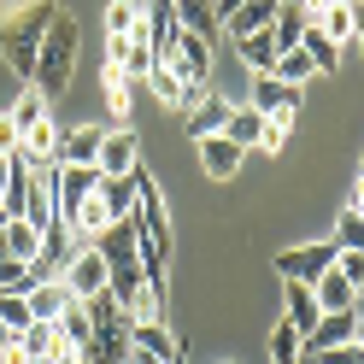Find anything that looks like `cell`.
<instances>
[{
    "label": "cell",
    "mask_w": 364,
    "mask_h": 364,
    "mask_svg": "<svg viewBox=\"0 0 364 364\" xmlns=\"http://www.w3.org/2000/svg\"><path fill=\"white\" fill-rule=\"evenodd\" d=\"M53 12H59L53 0H24L18 12L0 18V53H6V65L18 77H36V53L53 30Z\"/></svg>",
    "instance_id": "obj_1"
},
{
    "label": "cell",
    "mask_w": 364,
    "mask_h": 364,
    "mask_svg": "<svg viewBox=\"0 0 364 364\" xmlns=\"http://www.w3.org/2000/svg\"><path fill=\"white\" fill-rule=\"evenodd\" d=\"M71 65H77V18L71 12H53V30H48V41H41V53H36V77H30V88H41V95H65L71 88Z\"/></svg>",
    "instance_id": "obj_2"
},
{
    "label": "cell",
    "mask_w": 364,
    "mask_h": 364,
    "mask_svg": "<svg viewBox=\"0 0 364 364\" xmlns=\"http://www.w3.org/2000/svg\"><path fill=\"white\" fill-rule=\"evenodd\" d=\"M165 71H171L182 88L206 95V82H212V41H206V36H188V30H176L171 53H165Z\"/></svg>",
    "instance_id": "obj_3"
},
{
    "label": "cell",
    "mask_w": 364,
    "mask_h": 364,
    "mask_svg": "<svg viewBox=\"0 0 364 364\" xmlns=\"http://www.w3.org/2000/svg\"><path fill=\"white\" fill-rule=\"evenodd\" d=\"M335 264V241H311V247H282L277 253V270H282V282H317L323 270Z\"/></svg>",
    "instance_id": "obj_4"
},
{
    "label": "cell",
    "mask_w": 364,
    "mask_h": 364,
    "mask_svg": "<svg viewBox=\"0 0 364 364\" xmlns=\"http://www.w3.org/2000/svg\"><path fill=\"white\" fill-rule=\"evenodd\" d=\"M95 188H100V165H59V223H71Z\"/></svg>",
    "instance_id": "obj_5"
},
{
    "label": "cell",
    "mask_w": 364,
    "mask_h": 364,
    "mask_svg": "<svg viewBox=\"0 0 364 364\" xmlns=\"http://www.w3.org/2000/svg\"><path fill=\"white\" fill-rule=\"evenodd\" d=\"M100 124H71V129H59V141H53V165H95L100 159Z\"/></svg>",
    "instance_id": "obj_6"
},
{
    "label": "cell",
    "mask_w": 364,
    "mask_h": 364,
    "mask_svg": "<svg viewBox=\"0 0 364 364\" xmlns=\"http://www.w3.org/2000/svg\"><path fill=\"white\" fill-rule=\"evenodd\" d=\"M135 36H141L153 48V59L165 65L171 41H176V6H171V0H147V6H141V30H135Z\"/></svg>",
    "instance_id": "obj_7"
},
{
    "label": "cell",
    "mask_w": 364,
    "mask_h": 364,
    "mask_svg": "<svg viewBox=\"0 0 364 364\" xmlns=\"http://www.w3.org/2000/svg\"><path fill=\"white\" fill-rule=\"evenodd\" d=\"M176 341L165 323H129V364H171Z\"/></svg>",
    "instance_id": "obj_8"
},
{
    "label": "cell",
    "mask_w": 364,
    "mask_h": 364,
    "mask_svg": "<svg viewBox=\"0 0 364 364\" xmlns=\"http://www.w3.org/2000/svg\"><path fill=\"white\" fill-rule=\"evenodd\" d=\"M247 106L264 112V118H294V112H300V88L282 82V77H253V100Z\"/></svg>",
    "instance_id": "obj_9"
},
{
    "label": "cell",
    "mask_w": 364,
    "mask_h": 364,
    "mask_svg": "<svg viewBox=\"0 0 364 364\" xmlns=\"http://www.w3.org/2000/svg\"><path fill=\"white\" fill-rule=\"evenodd\" d=\"M65 288L77 294V300H88V294H100L106 288V259L95 253V247H77L71 253V264H65V277H59Z\"/></svg>",
    "instance_id": "obj_10"
},
{
    "label": "cell",
    "mask_w": 364,
    "mask_h": 364,
    "mask_svg": "<svg viewBox=\"0 0 364 364\" xmlns=\"http://www.w3.org/2000/svg\"><path fill=\"white\" fill-rule=\"evenodd\" d=\"M347 341H358V306L353 311H323V323L306 335V358L329 353V347H347Z\"/></svg>",
    "instance_id": "obj_11"
},
{
    "label": "cell",
    "mask_w": 364,
    "mask_h": 364,
    "mask_svg": "<svg viewBox=\"0 0 364 364\" xmlns=\"http://www.w3.org/2000/svg\"><path fill=\"white\" fill-rule=\"evenodd\" d=\"M18 347L30 353V364H65V358H71V347H65L59 323H30L24 335H18Z\"/></svg>",
    "instance_id": "obj_12"
},
{
    "label": "cell",
    "mask_w": 364,
    "mask_h": 364,
    "mask_svg": "<svg viewBox=\"0 0 364 364\" xmlns=\"http://www.w3.org/2000/svg\"><path fill=\"white\" fill-rule=\"evenodd\" d=\"M95 165H100V176H129L135 165H141V141H135L129 129L106 135V141H100V159H95Z\"/></svg>",
    "instance_id": "obj_13"
},
{
    "label": "cell",
    "mask_w": 364,
    "mask_h": 364,
    "mask_svg": "<svg viewBox=\"0 0 364 364\" xmlns=\"http://www.w3.org/2000/svg\"><path fill=\"white\" fill-rule=\"evenodd\" d=\"M230 100H223V95H212V88H206V95H200L194 106H188V135H194V141H206V135H223V124H230Z\"/></svg>",
    "instance_id": "obj_14"
},
{
    "label": "cell",
    "mask_w": 364,
    "mask_h": 364,
    "mask_svg": "<svg viewBox=\"0 0 364 364\" xmlns=\"http://www.w3.org/2000/svg\"><path fill=\"white\" fill-rule=\"evenodd\" d=\"M24 300H30V317H36V323H59V317L77 306V294L65 288V282H36Z\"/></svg>",
    "instance_id": "obj_15"
},
{
    "label": "cell",
    "mask_w": 364,
    "mask_h": 364,
    "mask_svg": "<svg viewBox=\"0 0 364 364\" xmlns=\"http://www.w3.org/2000/svg\"><path fill=\"white\" fill-rule=\"evenodd\" d=\"M311 300H317V311H353V306H358V288H353V282L329 264L323 277L311 282Z\"/></svg>",
    "instance_id": "obj_16"
},
{
    "label": "cell",
    "mask_w": 364,
    "mask_h": 364,
    "mask_svg": "<svg viewBox=\"0 0 364 364\" xmlns=\"http://www.w3.org/2000/svg\"><path fill=\"white\" fill-rule=\"evenodd\" d=\"M77 358H88V364H129V323L124 329H95Z\"/></svg>",
    "instance_id": "obj_17"
},
{
    "label": "cell",
    "mask_w": 364,
    "mask_h": 364,
    "mask_svg": "<svg viewBox=\"0 0 364 364\" xmlns=\"http://www.w3.org/2000/svg\"><path fill=\"white\" fill-rule=\"evenodd\" d=\"M235 59L241 65H253V77H270V71H277V41H270V30H253V36H241L235 41Z\"/></svg>",
    "instance_id": "obj_18"
},
{
    "label": "cell",
    "mask_w": 364,
    "mask_h": 364,
    "mask_svg": "<svg viewBox=\"0 0 364 364\" xmlns=\"http://www.w3.org/2000/svg\"><path fill=\"white\" fill-rule=\"evenodd\" d=\"M171 6H176V30H188V36H218L223 24H218V6H212V0H171Z\"/></svg>",
    "instance_id": "obj_19"
},
{
    "label": "cell",
    "mask_w": 364,
    "mask_h": 364,
    "mask_svg": "<svg viewBox=\"0 0 364 364\" xmlns=\"http://www.w3.org/2000/svg\"><path fill=\"white\" fill-rule=\"evenodd\" d=\"M277 12H282V0H247L223 30H230V41H241V36H253V30H270V24H277Z\"/></svg>",
    "instance_id": "obj_20"
},
{
    "label": "cell",
    "mask_w": 364,
    "mask_h": 364,
    "mask_svg": "<svg viewBox=\"0 0 364 364\" xmlns=\"http://www.w3.org/2000/svg\"><path fill=\"white\" fill-rule=\"evenodd\" d=\"M200 147V165H206L212 176H235L241 171V147L230 141V135H206V141H194Z\"/></svg>",
    "instance_id": "obj_21"
},
{
    "label": "cell",
    "mask_w": 364,
    "mask_h": 364,
    "mask_svg": "<svg viewBox=\"0 0 364 364\" xmlns=\"http://www.w3.org/2000/svg\"><path fill=\"white\" fill-rule=\"evenodd\" d=\"M0 247H6V259L30 264V259L41 253V230H36V223H24V218H6V230H0Z\"/></svg>",
    "instance_id": "obj_22"
},
{
    "label": "cell",
    "mask_w": 364,
    "mask_h": 364,
    "mask_svg": "<svg viewBox=\"0 0 364 364\" xmlns=\"http://www.w3.org/2000/svg\"><path fill=\"white\" fill-rule=\"evenodd\" d=\"M282 323H294L300 335H311L317 323H323V311H317V300H311L306 282H288V317H282Z\"/></svg>",
    "instance_id": "obj_23"
},
{
    "label": "cell",
    "mask_w": 364,
    "mask_h": 364,
    "mask_svg": "<svg viewBox=\"0 0 364 364\" xmlns=\"http://www.w3.org/2000/svg\"><path fill=\"white\" fill-rule=\"evenodd\" d=\"M223 135H230V141L247 153V147H259L264 141V112H253V106H235L230 112V124H223Z\"/></svg>",
    "instance_id": "obj_24"
},
{
    "label": "cell",
    "mask_w": 364,
    "mask_h": 364,
    "mask_svg": "<svg viewBox=\"0 0 364 364\" xmlns=\"http://www.w3.org/2000/svg\"><path fill=\"white\" fill-rule=\"evenodd\" d=\"M100 206H106L112 223L129 218L135 212V176H100Z\"/></svg>",
    "instance_id": "obj_25"
},
{
    "label": "cell",
    "mask_w": 364,
    "mask_h": 364,
    "mask_svg": "<svg viewBox=\"0 0 364 364\" xmlns=\"http://www.w3.org/2000/svg\"><path fill=\"white\" fill-rule=\"evenodd\" d=\"M270 364H306V335L294 329V323L270 329Z\"/></svg>",
    "instance_id": "obj_26"
},
{
    "label": "cell",
    "mask_w": 364,
    "mask_h": 364,
    "mask_svg": "<svg viewBox=\"0 0 364 364\" xmlns=\"http://www.w3.org/2000/svg\"><path fill=\"white\" fill-rule=\"evenodd\" d=\"M82 311H88V323H95V329H124V323H129V311L112 300L106 288H100V294H88V300H82Z\"/></svg>",
    "instance_id": "obj_27"
},
{
    "label": "cell",
    "mask_w": 364,
    "mask_h": 364,
    "mask_svg": "<svg viewBox=\"0 0 364 364\" xmlns=\"http://www.w3.org/2000/svg\"><path fill=\"white\" fill-rule=\"evenodd\" d=\"M147 88H153V95H159V100H165V106H182V112H188V106L200 100V95H194V88H182V82H176V77L165 71V65H153V71H147Z\"/></svg>",
    "instance_id": "obj_28"
},
{
    "label": "cell",
    "mask_w": 364,
    "mask_h": 364,
    "mask_svg": "<svg viewBox=\"0 0 364 364\" xmlns=\"http://www.w3.org/2000/svg\"><path fill=\"white\" fill-rule=\"evenodd\" d=\"M6 118L18 124V141H24V129H30V124H41V118H48V95H41V88H24V95L12 100V112H6Z\"/></svg>",
    "instance_id": "obj_29"
},
{
    "label": "cell",
    "mask_w": 364,
    "mask_h": 364,
    "mask_svg": "<svg viewBox=\"0 0 364 364\" xmlns=\"http://www.w3.org/2000/svg\"><path fill=\"white\" fill-rule=\"evenodd\" d=\"M300 36H306V12H300V6H282V12H277V24H270V41H277V53L300 48Z\"/></svg>",
    "instance_id": "obj_30"
},
{
    "label": "cell",
    "mask_w": 364,
    "mask_h": 364,
    "mask_svg": "<svg viewBox=\"0 0 364 364\" xmlns=\"http://www.w3.org/2000/svg\"><path fill=\"white\" fill-rule=\"evenodd\" d=\"M300 48L311 53V65H317V71H335V65H341V48H335V41L323 36V24H306V36H300Z\"/></svg>",
    "instance_id": "obj_31"
},
{
    "label": "cell",
    "mask_w": 364,
    "mask_h": 364,
    "mask_svg": "<svg viewBox=\"0 0 364 364\" xmlns=\"http://www.w3.org/2000/svg\"><path fill=\"white\" fill-rule=\"evenodd\" d=\"M141 30V0H112L106 6V36H135Z\"/></svg>",
    "instance_id": "obj_32"
},
{
    "label": "cell",
    "mask_w": 364,
    "mask_h": 364,
    "mask_svg": "<svg viewBox=\"0 0 364 364\" xmlns=\"http://www.w3.org/2000/svg\"><path fill=\"white\" fill-rule=\"evenodd\" d=\"M59 335H65V347H71V353H82V347H88V335H95V323H88V311H82V300H77L71 311L59 317Z\"/></svg>",
    "instance_id": "obj_33"
},
{
    "label": "cell",
    "mask_w": 364,
    "mask_h": 364,
    "mask_svg": "<svg viewBox=\"0 0 364 364\" xmlns=\"http://www.w3.org/2000/svg\"><path fill=\"white\" fill-rule=\"evenodd\" d=\"M270 77H282V82L300 88L306 77H317V65H311V53H306V48H288V53L277 59V71H270Z\"/></svg>",
    "instance_id": "obj_34"
},
{
    "label": "cell",
    "mask_w": 364,
    "mask_h": 364,
    "mask_svg": "<svg viewBox=\"0 0 364 364\" xmlns=\"http://www.w3.org/2000/svg\"><path fill=\"white\" fill-rule=\"evenodd\" d=\"M0 323H6L12 335H24V329L36 323V317H30V300H24V294H0Z\"/></svg>",
    "instance_id": "obj_35"
},
{
    "label": "cell",
    "mask_w": 364,
    "mask_h": 364,
    "mask_svg": "<svg viewBox=\"0 0 364 364\" xmlns=\"http://www.w3.org/2000/svg\"><path fill=\"white\" fill-rule=\"evenodd\" d=\"M129 88H135V82L112 65V71H106V106H112V118H129Z\"/></svg>",
    "instance_id": "obj_36"
},
{
    "label": "cell",
    "mask_w": 364,
    "mask_h": 364,
    "mask_svg": "<svg viewBox=\"0 0 364 364\" xmlns=\"http://www.w3.org/2000/svg\"><path fill=\"white\" fill-rule=\"evenodd\" d=\"M335 253H364V218L358 212H347L335 223Z\"/></svg>",
    "instance_id": "obj_37"
},
{
    "label": "cell",
    "mask_w": 364,
    "mask_h": 364,
    "mask_svg": "<svg viewBox=\"0 0 364 364\" xmlns=\"http://www.w3.org/2000/svg\"><path fill=\"white\" fill-rule=\"evenodd\" d=\"M323 36L335 41V48H341V41H347L353 36V6H341V0H335V6L323 12Z\"/></svg>",
    "instance_id": "obj_38"
},
{
    "label": "cell",
    "mask_w": 364,
    "mask_h": 364,
    "mask_svg": "<svg viewBox=\"0 0 364 364\" xmlns=\"http://www.w3.org/2000/svg\"><path fill=\"white\" fill-rule=\"evenodd\" d=\"M288 124H294V118H264V141H259V147H264V153H282V147H288Z\"/></svg>",
    "instance_id": "obj_39"
},
{
    "label": "cell",
    "mask_w": 364,
    "mask_h": 364,
    "mask_svg": "<svg viewBox=\"0 0 364 364\" xmlns=\"http://www.w3.org/2000/svg\"><path fill=\"white\" fill-rule=\"evenodd\" d=\"M335 270H341V277H347V282L364 294V253H335Z\"/></svg>",
    "instance_id": "obj_40"
},
{
    "label": "cell",
    "mask_w": 364,
    "mask_h": 364,
    "mask_svg": "<svg viewBox=\"0 0 364 364\" xmlns=\"http://www.w3.org/2000/svg\"><path fill=\"white\" fill-rule=\"evenodd\" d=\"M317 364H364V341H347V347H329V353H317Z\"/></svg>",
    "instance_id": "obj_41"
},
{
    "label": "cell",
    "mask_w": 364,
    "mask_h": 364,
    "mask_svg": "<svg viewBox=\"0 0 364 364\" xmlns=\"http://www.w3.org/2000/svg\"><path fill=\"white\" fill-rule=\"evenodd\" d=\"M12 153H18V124L0 112V159H12Z\"/></svg>",
    "instance_id": "obj_42"
},
{
    "label": "cell",
    "mask_w": 364,
    "mask_h": 364,
    "mask_svg": "<svg viewBox=\"0 0 364 364\" xmlns=\"http://www.w3.org/2000/svg\"><path fill=\"white\" fill-rule=\"evenodd\" d=\"M212 6H218V24H230V18L247 6V0H212Z\"/></svg>",
    "instance_id": "obj_43"
},
{
    "label": "cell",
    "mask_w": 364,
    "mask_h": 364,
    "mask_svg": "<svg viewBox=\"0 0 364 364\" xmlns=\"http://www.w3.org/2000/svg\"><path fill=\"white\" fill-rule=\"evenodd\" d=\"M353 36H358V48H364V0L353 6Z\"/></svg>",
    "instance_id": "obj_44"
},
{
    "label": "cell",
    "mask_w": 364,
    "mask_h": 364,
    "mask_svg": "<svg viewBox=\"0 0 364 364\" xmlns=\"http://www.w3.org/2000/svg\"><path fill=\"white\" fill-rule=\"evenodd\" d=\"M6 176H12V159H0V206H6Z\"/></svg>",
    "instance_id": "obj_45"
},
{
    "label": "cell",
    "mask_w": 364,
    "mask_h": 364,
    "mask_svg": "<svg viewBox=\"0 0 364 364\" xmlns=\"http://www.w3.org/2000/svg\"><path fill=\"white\" fill-rule=\"evenodd\" d=\"M12 341H18V335H12L6 323H0V353H6V347H12Z\"/></svg>",
    "instance_id": "obj_46"
},
{
    "label": "cell",
    "mask_w": 364,
    "mask_h": 364,
    "mask_svg": "<svg viewBox=\"0 0 364 364\" xmlns=\"http://www.w3.org/2000/svg\"><path fill=\"white\" fill-rule=\"evenodd\" d=\"M358 341H364V300H358Z\"/></svg>",
    "instance_id": "obj_47"
},
{
    "label": "cell",
    "mask_w": 364,
    "mask_h": 364,
    "mask_svg": "<svg viewBox=\"0 0 364 364\" xmlns=\"http://www.w3.org/2000/svg\"><path fill=\"white\" fill-rule=\"evenodd\" d=\"M65 364H88V358H77V353H71V358H65Z\"/></svg>",
    "instance_id": "obj_48"
},
{
    "label": "cell",
    "mask_w": 364,
    "mask_h": 364,
    "mask_svg": "<svg viewBox=\"0 0 364 364\" xmlns=\"http://www.w3.org/2000/svg\"><path fill=\"white\" fill-rule=\"evenodd\" d=\"M341 6H358V0H341Z\"/></svg>",
    "instance_id": "obj_49"
},
{
    "label": "cell",
    "mask_w": 364,
    "mask_h": 364,
    "mask_svg": "<svg viewBox=\"0 0 364 364\" xmlns=\"http://www.w3.org/2000/svg\"><path fill=\"white\" fill-rule=\"evenodd\" d=\"M0 230H6V212H0Z\"/></svg>",
    "instance_id": "obj_50"
},
{
    "label": "cell",
    "mask_w": 364,
    "mask_h": 364,
    "mask_svg": "<svg viewBox=\"0 0 364 364\" xmlns=\"http://www.w3.org/2000/svg\"><path fill=\"white\" fill-rule=\"evenodd\" d=\"M171 364H182V353H176V358H171Z\"/></svg>",
    "instance_id": "obj_51"
},
{
    "label": "cell",
    "mask_w": 364,
    "mask_h": 364,
    "mask_svg": "<svg viewBox=\"0 0 364 364\" xmlns=\"http://www.w3.org/2000/svg\"><path fill=\"white\" fill-rule=\"evenodd\" d=\"M358 176H364V171H358Z\"/></svg>",
    "instance_id": "obj_52"
}]
</instances>
